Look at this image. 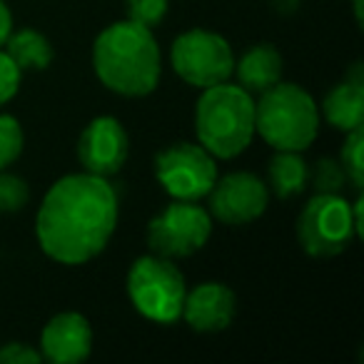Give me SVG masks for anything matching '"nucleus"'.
Here are the masks:
<instances>
[{
	"mask_svg": "<svg viewBox=\"0 0 364 364\" xmlns=\"http://www.w3.org/2000/svg\"><path fill=\"white\" fill-rule=\"evenodd\" d=\"M155 177L172 200L200 203L218 182V162L195 142H175L155 155Z\"/></svg>",
	"mask_w": 364,
	"mask_h": 364,
	"instance_id": "8",
	"label": "nucleus"
},
{
	"mask_svg": "<svg viewBox=\"0 0 364 364\" xmlns=\"http://www.w3.org/2000/svg\"><path fill=\"white\" fill-rule=\"evenodd\" d=\"M309 180V165L299 152L277 150L267 167V188L279 200H292L304 193Z\"/></svg>",
	"mask_w": 364,
	"mask_h": 364,
	"instance_id": "16",
	"label": "nucleus"
},
{
	"mask_svg": "<svg viewBox=\"0 0 364 364\" xmlns=\"http://www.w3.org/2000/svg\"><path fill=\"white\" fill-rule=\"evenodd\" d=\"M344 142H342V150H339L337 160L342 162L344 172L349 177V185L357 195H362L364 188V165H362V127H354V130L344 132Z\"/></svg>",
	"mask_w": 364,
	"mask_h": 364,
	"instance_id": "19",
	"label": "nucleus"
},
{
	"mask_svg": "<svg viewBox=\"0 0 364 364\" xmlns=\"http://www.w3.org/2000/svg\"><path fill=\"white\" fill-rule=\"evenodd\" d=\"M210 215L230 228L252 225L267 213L269 188L255 172H228L210 190Z\"/></svg>",
	"mask_w": 364,
	"mask_h": 364,
	"instance_id": "10",
	"label": "nucleus"
},
{
	"mask_svg": "<svg viewBox=\"0 0 364 364\" xmlns=\"http://www.w3.org/2000/svg\"><path fill=\"white\" fill-rule=\"evenodd\" d=\"M26 147V132L18 117L0 112V170H8Z\"/></svg>",
	"mask_w": 364,
	"mask_h": 364,
	"instance_id": "20",
	"label": "nucleus"
},
{
	"mask_svg": "<svg viewBox=\"0 0 364 364\" xmlns=\"http://www.w3.org/2000/svg\"><path fill=\"white\" fill-rule=\"evenodd\" d=\"M21 77H23L21 68L11 60V55L6 50H0V107L18 95Z\"/></svg>",
	"mask_w": 364,
	"mask_h": 364,
	"instance_id": "23",
	"label": "nucleus"
},
{
	"mask_svg": "<svg viewBox=\"0 0 364 364\" xmlns=\"http://www.w3.org/2000/svg\"><path fill=\"white\" fill-rule=\"evenodd\" d=\"M127 21L155 31L170 11V0H125Z\"/></svg>",
	"mask_w": 364,
	"mask_h": 364,
	"instance_id": "22",
	"label": "nucleus"
},
{
	"mask_svg": "<svg viewBox=\"0 0 364 364\" xmlns=\"http://www.w3.org/2000/svg\"><path fill=\"white\" fill-rule=\"evenodd\" d=\"M6 53L21 68V73H41L50 68L53 58H55L50 41L36 28H21V31L11 33L6 41Z\"/></svg>",
	"mask_w": 364,
	"mask_h": 364,
	"instance_id": "17",
	"label": "nucleus"
},
{
	"mask_svg": "<svg viewBox=\"0 0 364 364\" xmlns=\"http://www.w3.org/2000/svg\"><path fill=\"white\" fill-rule=\"evenodd\" d=\"M130 155V137L117 117L100 115L85 125L77 140V160L82 172L110 177L122 170Z\"/></svg>",
	"mask_w": 364,
	"mask_h": 364,
	"instance_id": "11",
	"label": "nucleus"
},
{
	"mask_svg": "<svg viewBox=\"0 0 364 364\" xmlns=\"http://www.w3.org/2000/svg\"><path fill=\"white\" fill-rule=\"evenodd\" d=\"M188 294L185 274L160 255H142L127 272V297L132 307L155 324H175L182 319V304Z\"/></svg>",
	"mask_w": 364,
	"mask_h": 364,
	"instance_id": "5",
	"label": "nucleus"
},
{
	"mask_svg": "<svg viewBox=\"0 0 364 364\" xmlns=\"http://www.w3.org/2000/svg\"><path fill=\"white\" fill-rule=\"evenodd\" d=\"M364 115V82H352L344 77L342 82L332 87L324 95L319 105V117L327 120L339 132H349L354 127H362Z\"/></svg>",
	"mask_w": 364,
	"mask_h": 364,
	"instance_id": "15",
	"label": "nucleus"
},
{
	"mask_svg": "<svg viewBox=\"0 0 364 364\" xmlns=\"http://www.w3.org/2000/svg\"><path fill=\"white\" fill-rule=\"evenodd\" d=\"M92 68L107 90L122 97H145L162 75V55L150 28L132 21L107 26L92 46Z\"/></svg>",
	"mask_w": 364,
	"mask_h": 364,
	"instance_id": "2",
	"label": "nucleus"
},
{
	"mask_svg": "<svg viewBox=\"0 0 364 364\" xmlns=\"http://www.w3.org/2000/svg\"><path fill=\"white\" fill-rule=\"evenodd\" d=\"M117 210V193L107 177L90 172L60 177L38 210V245L48 257L68 267L90 262L115 235Z\"/></svg>",
	"mask_w": 364,
	"mask_h": 364,
	"instance_id": "1",
	"label": "nucleus"
},
{
	"mask_svg": "<svg viewBox=\"0 0 364 364\" xmlns=\"http://www.w3.org/2000/svg\"><path fill=\"white\" fill-rule=\"evenodd\" d=\"M170 65L180 80L193 87H213L228 82L235 70V53L220 33L193 28L172 41Z\"/></svg>",
	"mask_w": 364,
	"mask_h": 364,
	"instance_id": "7",
	"label": "nucleus"
},
{
	"mask_svg": "<svg viewBox=\"0 0 364 364\" xmlns=\"http://www.w3.org/2000/svg\"><path fill=\"white\" fill-rule=\"evenodd\" d=\"M195 132L213 157L232 160L242 155L255 137L252 92L230 82L205 87L195 107Z\"/></svg>",
	"mask_w": 364,
	"mask_h": 364,
	"instance_id": "3",
	"label": "nucleus"
},
{
	"mask_svg": "<svg viewBox=\"0 0 364 364\" xmlns=\"http://www.w3.org/2000/svg\"><path fill=\"white\" fill-rule=\"evenodd\" d=\"M237 314V297L225 282H203L188 289L182 304V319L195 332H223Z\"/></svg>",
	"mask_w": 364,
	"mask_h": 364,
	"instance_id": "12",
	"label": "nucleus"
},
{
	"mask_svg": "<svg viewBox=\"0 0 364 364\" xmlns=\"http://www.w3.org/2000/svg\"><path fill=\"white\" fill-rule=\"evenodd\" d=\"M354 3V18H357V23H362V0H352Z\"/></svg>",
	"mask_w": 364,
	"mask_h": 364,
	"instance_id": "26",
	"label": "nucleus"
},
{
	"mask_svg": "<svg viewBox=\"0 0 364 364\" xmlns=\"http://www.w3.org/2000/svg\"><path fill=\"white\" fill-rule=\"evenodd\" d=\"M31 200V188L23 177L13 175L8 170H0V213L11 215L21 213Z\"/></svg>",
	"mask_w": 364,
	"mask_h": 364,
	"instance_id": "21",
	"label": "nucleus"
},
{
	"mask_svg": "<svg viewBox=\"0 0 364 364\" xmlns=\"http://www.w3.org/2000/svg\"><path fill=\"white\" fill-rule=\"evenodd\" d=\"M282 73H284L282 53L272 43H257L250 50H245L240 55V60H235L232 75H237L240 87L259 95V92L277 85L282 80Z\"/></svg>",
	"mask_w": 364,
	"mask_h": 364,
	"instance_id": "14",
	"label": "nucleus"
},
{
	"mask_svg": "<svg viewBox=\"0 0 364 364\" xmlns=\"http://www.w3.org/2000/svg\"><path fill=\"white\" fill-rule=\"evenodd\" d=\"M43 362L41 349H33L31 344L8 342L0 347V364H38Z\"/></svg>",
	"mask_w": 364,
	"mask_h": 364,
	"instance_id": "24",
	"label": "nucleus"
},
{
	"mask_svg": "<svg viewBox=\"0 0 364 364\" xmlns=\"http://www.w3.org/2000/svg\"><path fill=\"white\" fill-rule=\"evenodd\" d=\"M13 33V13L6 0H0V48L6 46L8 36Z\"/></svg>",
	"mask_w": 364,
	"mask_h": 364,
	"instance_id": "25",
	"label": "nucleus"
},
{
	"mask_svg": "<svg viewBox=\"0 0 364 364\" xmlns=\"http://www.w3.org/2000/svg\"><path fill=\"white\" fill-rule=\"evenodd\" d=\"M213 235V215L198 203L172 200L147 225V245L167 259L193 257L208 245Z\"/></svg>",
	"mask_w": 364,
	"mask_h": 364,
	"instance_id": "9",
	"label": "nucleus"
},
{
	"mask_svg": "<svg viewBox=\"0 0 364 364\" xmlns=\"http://www.w3.org/2000/svg\"><path fill=\"white\" fill-rule=\"evenodd\" d=\"M92 352V327L85 314L60 312L43 327L41 354L53 364H75Z\"/></svg>",
	"mask_w": 364,
	"mask_h": 364,
	"instance_id": "13",
	"label": "nucleus"
},
{
	"mask_svg": "<svg viewBox=\"0 0 364 364\" xmlns=\"http://www.w3.org/2000/svg\"><path fill=\"white\" fill-rule=\"evenodd\" d=\"M319 105L297 82L279 80L255 102V135L274 150L304 152L319 132Z\"/></svg>",
	"mask_w": 364,
	"mask_h": 364,
	"instance_id": "4",
	"label": "nucleus"
},
{
	"mask_svg": "<svg viewBox=\"0 0 364 364\" xmlns=\"http://www.w3.org/2000/svg\"><path fill=\"white\" fill-rule=\"evenodd\" d=\"M297 242L309 257H337L357 237L352 205L344 195H314L297 215Z\"/></svg>",
	"mask_w": 364,
	"mask_h": 364,
	"instance_id": "6",
	"label": "nucleus"
},
{
	"mask_svg": "<svg viewBox=\"0 0 364 364\" xmlns=\"http://www.w3.org/2000/svg\"><path fill=\"white\" fill-rule=\"evenodd\" d=\"M307 185H312L314 195H342L349 185V177L337 157H319L309 170Z\"/></svg>",
	"mask_w": 364,
	"mask_h": 364,
	"instance_id": "18",
	"label": "nucleus"
}]
</instances>
